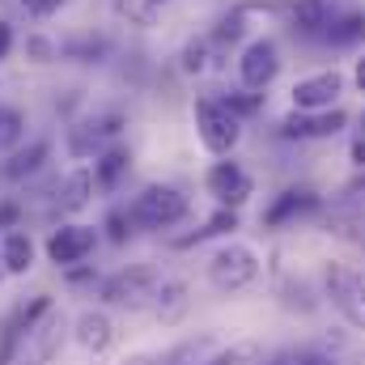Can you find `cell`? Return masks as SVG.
Listing matches in <instances>:
<instances>
[{"mask_svg":"<svg viewBox=\"0 0 365 365\" xmlns=\"http://www.w3.org/2000/svg\"><path fill=\"white\" fill-rule=\"evenodd\" d=\"M128 217L140 225V230H170V225H179L182 217H187V195L175 191V187H145L136 200H132V208H128Z\"/></svg>","mask_w":365,"mask_h":365,"instance_id":"obj_1","label":"cell"},{"mask_svg":"<svg viewBox=\"0 0 365 365\" xmlns=\"http://www.w3.org/2000/svg\"><path fill=\"white\" fill-rule=\"evenodd\" d=\"M195 132H200V140H204L208 153H230L238 145V136H242V123H238V115L225 102L200 98L195 102Z\"/></svg>","mask_w":365,"mask_h":365,"instance_id":"obj_2","label":"cell"},{"mask_svg":"<svg viewBox=\"0 0 365 365\" xmlns=\"http://www.w3.org/2000/svg\"><path fill=\"white\" fill-rule=\"evenodd\" d=\"M255 276H259V259H255V251L242 247V242H230V247H221V251L208 259V280H212L217 289H225V293L247 289Z\"/></svg>","mask_w":365,"mask_h":365,"instance_id":"obj_3","label":"cell"},{"mask_svg":"<svg viewBox=\"0 0 365 365\" xmlns=\"http://www.w3.org/2000/svg\"><path fill=\"white\" fill-rule=\"evenodd\" d=\"M327 297H331V306L353 323V327H365V280L353 268H344V264H327Z\"/></svg>","mask_w":365,"mask_h":365,"instance_id":"obj_4","label":"cell"},{"mask_svg":"<svg viewBox=\"0 0 365 365\" xmlns=\"http://www.w3.org/2000/svg\"><path fill=\"white\" fill-rule=\"evenodd\" d=\"M276 73H280V51H276V43L272 38H255V43L242 51V60H238L242 86H247V90H268L276 81Z\"/></svg>","mask_w":365,"mask_h":365,"instance_id":"obj_5","label":"cell"},{"mask_svg":"<svg viewBox=\"0 0 365 365\" xmlns=\"http://www.w3.org/2000/svg\"><path fill=\"white\" fill-rule=\"evenodd\" d=\"M93 247H98V230L93 225H60L47 238V259L60 264V268H73V264H81L90 255Z\"/></svg>","mask_w":365,"mask_h":365,"instance_id":"obj_6","label":"cell"},{"mask_svg":"<svg viewBox=\"0 0 365 365\" xmlns=\"http://www.w3.org/2000/svg\"><path fill=\"white\" fill-rule=\"evenodd\" d=\"M158 272L153 268H132V272H119V276H110L106 280V289H102V297L106 302H115V306H145L153 293H158Z\"/></svg>","mask_w":365,"mask_h":365,"instance_id":"obj_7","label":"cell"},{"mask_svg":"<svg viewBox=\"0 0 365 365\" xmlns=\"http://www.w3.org/2000/svg\"><path fill=\"white\" fill-rule=\"evenodd\" d=\"M208 195L221 204V208H238L251 200V175L234 162H217L208 170Z\"/></svg>","mask_w":365,"mask_h":365,"instance_id":"obj_8","label":"cell"},{"mask_svg":"<svg viewBox=\"0 0 365 365\" xmlns=\"http://www.w3.org/2000/svg\"><path fill=\"white\" fill-rule=\"evenodd\" d=\"M340 86H344L340 73H319V77L297 81L293 86V110H323V106H331Z\"/></svg>","mask_w":365,"mask_h":365,"instance_id":"obj_9","label":"cell"},{"mask_svg":"<svg viewBox=\"0 0 365 365\" xmlns=\"http://www.w3.org/2000/svg\"><path fill=\"white\" fill-rule=\"evenodd\" d=\"M344 128V110H331V115H289L284 123H280V136H289V140H306V136H336Z\"/></svg>","mask_w":365,"mask_h":365,"instance_id":"obj_10","label":"cell"},{"mask_svg":"<svg viewBox=\"0 0 365 365\" xmlns=\"http://www.w3.org/2000/svg\"><path fill=\"white\" fill-rule=\"evenodd\" d=\"M0 264L9 276H26L34 268V238L26 230H9L4 242H0Z\"/></svg>","mask_w":365,"mask_h":365,"instance_id":"obj_11","label":"cell"},{"mask_svg":"<svg viewBox=\"0 0 365 365\" xmlns=\"http://www.w3.org/2000/svg\"><path fill=\"white\" fill-rule=\"evenodd\" d=\"M77 344L86 349V353H106L110 349V340H115V327H110V319L102 314V310H86L81 319H77Z\"/></svg>","mask_w":365,"mask_h":365,"instance_id":"obj_12","label":"cell"},{"mask_svg":"<svg viewBox=\"0 0 365 365\" xmlns=\"http://www.w3.org/2000/svg\"><path fill=\"white\" fill-rule=\"evenodd\" d=\"M314 208H319V195H310V191H284L272 208L264 212V221L268 225H284V221H293L302 212H314Z\"/></svg>","mask_w":365,"mask_h":365,"instance_id":"obj_13","label":"cell"},{"mask_svg":"<svg viewBox=\"0 0 365 365\" xmlns=\"http://www.w3.org/2000/svg\"><path fill=\"white\" fill-rule=\"evenodd\" d=\"M153 310L162 323H179L182 310H187V284L182 280H162L158 293H153Z\"/></svg>","mask_w":365,"mask_h":365,"instance_id":"obj_14","label":"cell"},{"mask_svg":"<svg viewBox=\"0 0 365 365\" xmlns=\"http://www.w3.org/2000/svg\"><path fill=\"white\" fill-rule=\"evenodd\" d=\"M293 26L302 30V34H327V26H331V13H327V0H297L293 4Z\"/></svg>","mask_w":365,"mask_h":365,"instance_id":"obj_15","label":"cell"},{"mask_svg":"<svg viewBox=\"0 0 365 365\" xmlns=\"http://www.w3.org/2000/svg\"><path fill=\"white\" fill-rule=\"evenodd\" d=\"M331 47H357L365 38V13H344V17H331L327 34H323Z\"/></svg>","mask_w":365,"mask_h":365,"instance_id":"obj_16","label":"cell"},{"mask_svg":"<svg viewBox=\"0 0 365 365\" xmlns=\"http://www.w3.org/2000/svg\"><path fill=\"white\" fill-rule=\"evenodd\" d=\"M128 162H132V158H128L123 149L102 153V158L93 162V182H98V187H106V191H110V187H119V179L128 175Z\"/></svg>","mask_w":365,"mask_h":365,"instance_id":"obj_17","label":"cell"},{"mask_svg":"<svg viewBox=\"0 0 365 365\" xmlns=\"http://www.w3.org/2000/svg\"><path fill=\"white\" fill-rule=\"evenodd\" d=\"M21 136H26V115L17 106H0V153L17 149Z\"/></svg>","mask_w":365,"mask_h":365,"instance_id":"obj_18","label":"cell"},{"mask_svg":"<svg viewBox=\"0 0 365 365\" xmlns=\"http://www.w3.org/2000/svg\"><path fill=\"white\" fill-rule=\"evenodd\" d=\"M90 191H93V175H86V170H77L73 179L64 182V200H60V208H68V212L86 208V204H90Z\"/></svg>","mask_w":365,"mask_h":365,"instance_id":"obj_19","label":"cell"},{"mask_svg":"<svg viewBox=\"0 0 365 365\" xmlns=\"http://www.w3.org/2000/svg\"><path fill=\"white\" fill-rule=\"evenodd\" d=\"M43 158H47V145H30V153H17L13 162H4V175H9V179H21V175L38 170Z\"/></svg>","mask_w":365,"mask_h":365,"instance_id":"obj_20","label":"cell"},{"mask_svg":"<svg viewBox=\"0 0 365 365\" xmlns=\"http://www.w3.org/2000/svg\"><path fill=\"white\" fill-rule=\"evenodd\" d=\"M259 357V344H251V340H242V344H234V349H225V353H217L212 361L204 365H251Z\"/></svg>","mask_w":365,"mask_h":365,"instance_id":"obj_21","label":"cell"},{"mask_svg":"<svg viewBox=\"0 0 365 365\" xmlns=\"http://www.w3.org/2000/svg\"><path fill=\"white\" fill-rule=\"evenodd\" d=\"M234 225H238V217H234V208H221V212H217V217H212V221H208V225H204V230L195 234V238H187L182 247H191V242H204V238H217V234H230Z\"/></svg>","mask_w":365,"mask_h":365,"instance_id":"obj_22","label":"cell"},{"mask_svg":"<svg viewBox=\"0 0 365 365\" xmlns=\"http://www.w3.org/2000/svg\"><path fill=\"white\" fill-rule=\"evenodd\" d=\"M204 51H208L204 43H187V51H182V68H187V73H200V68H204Z\"/></svg>","mask_w":365,"mask_h":365,"instance_id":"obj_23","label":"cell"},{"mask_svg":"<svg viewBox=\"0 0 365 365\" xmlns=\"http://www.w3.org/2000/svg\"><path fill=\"white\" fill-rule=\"evenodd\" d=\"M128 212H110V221H106V230H110V242H128Z\"/></svg>","mask_w":365,"mask_h":365,"instance_id":"obj_24","label":"cell"},{"mask_svg":"<svg viewBox=\"0 0 365 365\" xmlns=\"http://www.w3.org/2000/svg\"><path fill=\"white\" fill-rule=\"evenodd\" d=\"M60 4H64V0H21V9H26V13H34V17H51Z\"/></svg>","mask_w":365,"mask_h":365,"instance_id":"obj_25","label":"cell"},{"mask_svg":"<svg viewBox=\"0 0 365 365\" xmlns=\"http://www.w3.org/2000/svg\"><path fill=\"white\" fill-rule=\"evenodd\" d=\"M238 34H242V21H238V17H225L221 30H217V38H225V43H234Z\"/></svg>","mask_w":365,"mask_h":365,"instance_id":"obj_26","label":"cell"},{"mask_svg":"<svg viewBox=\"0 0 365 365\" xmlns=\"http://www.w3.org/2000/svg\"><path fill=\"white\" fill-rule=\"evenodd\" d=\"M9 47H13V26H9V21H0V60L9 56Z\"/></svg>","mask_w":365,"mask_h":365,"instance_id":"obj_27","label":"cell"},{"mask_svg":"<svg viewBox=\"0 0 365 365\" xmlns=\"http://www.w3.org/2000/svg\"><path fill=\"white\" fill-rule=\"evenodd\" d=\"M353 158H357V166H365V140H357V145H353Z\"/></svg>","mask_w":365,"mask_h":365,"instance_id":"obj_28","label":"cell"},{"mask_svg":"<svg viewBox=\"0 0 365 365\" xmlns=\"http://www.w3.org/2000/svg\"><path fill=\"white\" fill-rule=\"evenodd\" d=\"M357 86L365 90V60H357Z\"/></svg>","mask_w":365,"mask_h":365,"instance_id":"obj_29","label":"cell"},{"mask_svg":"<svg viewBox=\"0 0 365 365\" xmlns=\"http://www.w3.org/2000/svg\"><path fill=\"white\" fill-rule=\"evenodd\" d=\"M123 365H153L149 357H132V361H123Z\"/></svg>","mask_w":365,"mask_h":365,"instance_id":"obj_30","label":"cell"},{"mask_svg":"<svg viewBox=\"0 0 365 365\" xmlns=\"http://www.w3.org/2000/svg\"><path fill=\"white\" fill-rule=\"evenodd\" d=\"M158 4H162V0H158Z\"/></svg>","mask_w":365,"mask_h":365,"instance_id":"obj_31","label":"cell"}]
</instances>
